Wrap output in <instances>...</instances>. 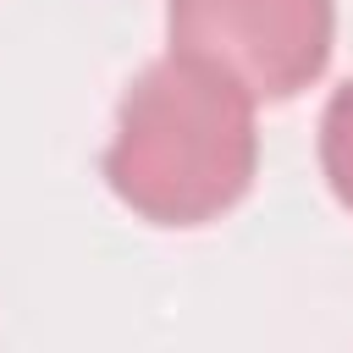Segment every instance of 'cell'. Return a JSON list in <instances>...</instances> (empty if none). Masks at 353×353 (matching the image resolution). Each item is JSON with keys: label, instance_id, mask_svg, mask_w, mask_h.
I'll return each instance as SVG.
<instances>
[{"label": "cell", "instance_id": "2", "mask_svg": "<svg viewBox=\"0 0 353 353\" xmlns=\"http://www.w3.org/2000/svg\"><path fill=\"white\" fill-rule=\"evenodd\" d=\"M165 44L210 61L259 105H281L325 77L336 0H165Z\"/></svg>", "mask_w": 353, "mask_h": 353}, {"label": "cell", "instance_id": "3", "mask_svg": "<svg viewBox=\"0 0 353 353\" xmlns=\"http://www.w3.org/2000/svg\"><path fill=\"white\" fill-rule=\"evenodd\" d=\"M320 171H325L331 199L353 215V77L331 88L320 110Z\"/></svg>", "mask_w": 353, "mask_h": 353}, {"label": "cell", "instance_id": "1", "mask_svg": "<svg viewBox=\"0 0 353 353\" xmlns=\"http://www.w3.org/2000/svg\"><path fill=\"white\" fill-rule=\"evenodd\" d=\"M259 99L199 55L149 61L105 143V188L149 226L193 232L237 210L259 176Z\"/></svg>", "mask_w": 353, "mask_h": 353}]
</instances>
